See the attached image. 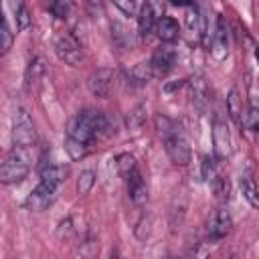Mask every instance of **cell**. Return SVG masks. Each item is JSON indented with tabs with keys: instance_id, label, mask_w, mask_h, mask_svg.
<instances>
[{
	"instance_id": "cell-32",
	"label": "cell",
	"mask_w": 259,
	"mask_h": 259,
	"mask_svg": "<svg viewBox=\"0 0 259 259\" xmlns=\"http://www.w3.org/2000/svg\"><path fill=\"white\" fill-rule=\"evenodd\" d=\"M150 231H152V217H142L138 223H136V229H134V233H136V237L140 239V241H144L148 235H150Z\"/></svg>"
},
{
	"instance_id": "cell-15",
	"label": "cell",
	"mask_w": 259,
	"mask_h": 259,
	"mask_svg": "<svg viewBox=\"0 0 259 259\" xmlns=\"http://www.w3.org/2000/svg\"><path fill=\"white\" fill-rule=\"evenodd\" d=\"M125 180H127V192H130L132 202H134L136 206L144 204V202H146V198H148V188H146V184H144V178H142L140 170L136 168V170H134Z\"/></svg>"
},
{
	"instance_id": "cell-4",
	"label": "cell",
	"mask_w": 259,
	"mask_h": 259,
	"mask_svg": "<svg viewBox=\"0 0 259 259\" xmlns=\"http://www.w3.org/2000/svg\"><path fill=\"white\" fill-rule=\"evenodd\" d=\"M55 53L63 63L71 67H79L83 61V47L73 34H61L55 40Z\"/></svg>"
},
{
	"instance_id": "cell-25",
	"label": "cell",
	"mask_w": 259,
	"mask_h": 259,
	"mask_svg": "<svg viewBox=\"0 0 259 259\" xmlns=\"http://www.w3.org/2000/svg\"><path fill=\"white\" fill-rule=\"evenodd\" d=\"M115 168H117V172H119V176H123V178H127L138 166H136V158L132 156V154H127V152H123V154H119V156H115Z\"/></svg>"
},
{
	"instance_id": "cell-7",
	"label": "cell",
	"mask_w": 259,
	"mask_h": 259,
	"mask_svg": "<svg viewBox=\"0 0 259 259\" xmlns=\"http://www.w3.org/2000/svg\"><path fill=\"white\" fill-rule=\"evenodd\" d=\"M113 79H115L113 69H109V67H99V69H95V71L87 77V87H89V91H91L95 97L105 99V97L109 95L111 87H113Z\"/></svg>"
},
{
	"instance_id": "cell-35",
	"label": "cell",
	"mask_w": 259,
	"mask_h": 259,
	"mask_svg": "<svg viewBox=\"0 0 259 259\" xmlns=\"http://www.w3.org/2000/svg\"><path fill=\"white\" fill-rule=\"evenodd\" d=\"M123 14H127V16H132L134 14V0H111Z\"/></svg>"
},
{
	"instance_id": "cell-38",
	"label": "cell",
	"mask_w": 259,
	"mask_h": 259,
	"mask_svg": "<svg viewBox=\"0 0 259 259\" xmlns=\"http://www.w3.org/2000/svg\"><path fill=\"white\" fill-rule=\"evenodd\" d=\"M257 134H259V127H257Z\"/></svg>"
},
{
	"instance_id": "cell-12",
	"label": "cell",
	"mask_w": 259,
	"mask_h": 259,
	"mask_svg": "<svg viewBox=\"0 0 259 259\" xmlns=\"http://www.w3.org/2000/svg\"><path fill=\"white\" fill-rule=\"evenodd\" d=\"M231 227H233V219H231L229 210L227 208H217L212 212L210 221H208V237L212 241H221L223 237L229 235Z\"/></svg>"
},
{
	"instance_id": "cell-31",
	"label": "cell",
	"mask_w": 259,
	"mask_h": 259,
	"mask_svg": "<svg viewBox=\"0 0 259 259\" xmlns=\"http://www.w3.org/2000/svg\"><path fill=\"white\" fill-rule=\"evenodd\" d=\"M49 12L57 18H67L71 12V0H53L49 4Z\"/></svg>"
},
{
	"instance_id": "cell-27",
	"label": "cell",
	"mask_w": 259,
	"mask_h": 259,
	"mask_svg": "<svg viewBox=\"0 0 259 259\" xmlns=\"http://www.w3.org/2000/svg\"><path fill=\"white\" fill-rule=\"evenodd\" d=\"M154 123H156V132H158L160 138H166L168 134H172V132L178 130L176 121L170 119V117H166V115H156L154 117Z\"/></svg>"
},
{
	"instance_id": "cell-19",
	"label": "cell",
	"mask_w": 259,
	"mask_h": 259,
	"mask_svg": "<svg viewBox=\"0 0 259 259\" xmlns=\"http://www.w3.org/2000/svg\"><path fill=\"white\" fill-rule=\"evenodd\" d=\"M239 188H241L243 198H245L253 208H259V188H257L255 180H253L251 176H241Z\"/></svg>"
},
{
	"instance_id": "cell-9",
	"label": "cell",
	"mask_w": 259,
	"mask_h": 259,
	"mask_svg": "<svg viewBox=\"0 0 259 259\" xmlns=\"http://www.w3.org/2000/svg\"><path fill=\"white\" fill-rule=\"evenodd\" d=\"M188 93H190V101L192 105L200 111V113H206L208 107H210V87L208 83L204 81V77L196 75L192 79H188Z\"/></svg>"
},
{
	"instance_id": "cell-8",
	"label": "cell",
	"mask_w": 259,
	"mask_h": 259,
	"mask_svg": "<svg viewBox=\"0 0 259 259\" xmlns=\"http://www.w3.org/2000/svg\"><path fill=\"white\" fill-rule=\"evenodd\" d=\"M150 65H152V71L156 77H166L174 65H176V51L170 47V42H164L162 47H158L150 59Z\"/></svg>"
},
{
	"instance_id": "cell-5",
	"label": "cell",
	"mask_w": 259,
	"mask_h": 259,
	"mask_svg": "<svg viewBox=\"0 0 259 259\" xmlns=\"http://www.w3.org/2000/svg\"><path fill=\"white\" fill-rule=\"evenodd\" d=\"M57 188H59V184L49 182V180H40V182L36 184V188L26 196L24 206H26L28 210H34V212L45 210L49 204H53L55 194H57Z\"/></svg>"
},
{
	"instance_id": "cell-33",
	"label": "cell",
	"mask_w": 259,
	"mask_h": 259,
	"mask_svg": "<svg viewBox=\"0 0 259 259\" xmlns=\"http://www.w3.org/2000/svg\"><path fill=\"white\" fill-rule=\"evenodd\" d=\"M0 34H2V53L6 55L12 47V32H10V26H8L6 18H2V32Z\"/></svg>"
},
{
	"instance_id": "cell-36",
	"label": "cell",
	"mask_w": 259,
	"mask_h": 259,
	"mask_svg": "<svg viewBox=\"0 0 259 259\" xmlns=\"http://www.w3.org/2000/svg\"><path fill=\"white\" fill-rule=\"evenodd\" d=\"M87 8H89V14L93 18H97V14L103 12V2L101 0H87Z\"/></svg>"
},
{
	"instance_id": "cell-14",
	"label": "cell",
	"mask_w": 259,
	"mask_h": 259,
	"mask_svg": "<svg viewBox=\"0 0 259 259\" xmlns=\"http://www.w3.org/2000/svg\"><path fill=\"white\" fill-rule=\"evenodd\" d=\"M186 10H184V20H186V26L190 28V32L196 36V38H202L204 34H206V18H204V14L200 12V8L194 4V2H190L188 6H184Z\"/></svg>"
},
{
	"instance_id": "cell-23",
	"label": "cell",
	"mask_w": 259,
	"mask_h": 259,
	"mask_svg": "<svg viewBox=\"0 0 259 259\" xmlns=\"http://www.w3.org/2000/svg\"><path fill=\"white\" fill-rule=\"evenodd\" d=\"M125 123H127V130H132V132L142 130V125L146 123V105H144V103L136 105V107L130 111V115H127Z\"/></svg>"
},
{
	"instance_id": "cell-20",
	"label": "cell",
	"mask_w": 259,
	"mask_h": 259,
	"mask_svg": "<svg viewBox=\"0 0 259 259\" xmlns=\"http://www.w3.org/2000/svg\"><path fill=\"white\" fill-rule=\"evenodd\" d=\"M127 77H130L132 85H146V83L154 77V71H152L150 61H148V63H138V65H134V67L130 69Z\"/></svg>"
},
{
	"instance_id": "cell-17",
	"label": "cell",
	"mask_w": 259,
	"mask_h": 259,
	"mask_svg": "<svg viewBox=\"0 0 259 259\" xmlns=\"http://www.w3.org/2000/svg\"><path fill=\"white\" fill-rule=\"evenodd\" d=\"M227 113L237 125H243V99L235 87L227 95Z\"/></svg>"
},
{
	"instance_id": "cell-1",
	"label": "cell",
	"mask_w": 259,
	"mask_h": 259,
	"mask_svg": "<svg viewBox=\"0 0 259 259\" xmlns=\"http://www.w3.org/2000/svg\"><path fill=\"white\" fill-rule=\"evenodd\" d=\"M107 127H109V121L101 111L83 109L71 119L67 136H71V138H75V140H79L83 144H91L99 134L107 132Z\"/></svg>"
},
{
	"instance_id": "cell-37",
	"label": "cell",
	"mask_w": 259,
	"mask_h": 259,
	"mask_svg": "<svg viewBox=\"0 0 259 259\" xmlns=\"http://www.w3.org/2000/svg\"><path fill=\"white\" fill-rule=\"evenodd\" d=\"M255 59H257V63H259V47L255 49Z\"/></svg>"
},
{
	"instance_id": "cell-10",
	"label": "cell",
	"mask_w": 259,
	"mask_h": 259,
	"mask_svg": "<svg viewBox=\"0 0 259 259\" xmlns=\"http://www.w3.org/2000/svg\"><path fill=\"white\" fill-rule=\"evenodd\" d=\"M208 51L214 61H223L229 55V28H227V22L223 16L217 18V26H214L212 38L208 42Z\"/></svg>"
},
{
	"instance_id": "cell-34",
	"label": "cell",
	"mask_w": 259,
	"mask_h": 259,
	"mask_svg": "<svg viewBox=\"0 0 259 259\" xmlns=\"http://www.w3.org/2000/svg\"><path fill=\"white\" fill-rule=\"evenodd\" d=\"M73 235V221L67 217V219H63L61 223H59V227H57V237L59 239H69Z\"/></svg>"
},
{
	"instance_id": "cell-21",
	"label": "cell",
	"mask_w": 259,
	"mask_h": 259,
	"mask_svg": "<svg viewBox=\"0 0 259 259\" xmlns=\"http://www.w3.org/2000/svg\"><path fill=\"white\" fill-rule=\"evenodd\" d=\"M111 38H113V45L119 47V49H130L132 47V34L119 22H113L111 24Z\"/></svg>"
},
{
	"instance_id": "cell-26",
	"label": "cell",
	"mask_w": 259,
	"mask_h": 259,
	"mask_svg": "<svg viewBox=\"0 0 259 259\" xmlns=\"http://www.w3.org/2000/svg\"><path fill=\"white\" fill-rule=\"evenodd\" d=\"M243 127H247V130L259 127V99H251L249 109L243 113Z\"/></svg>"
},
{
	"instance_id": "cell-6",
	"label": "cell",
	"mask_w": 259,
	"mask_h": 259,
	"mask_svg": "<svg viewBox=\"0 0 259 259\" xmlns=\"http://www.w3.org/2000/svg\"><path fill=\"white\" fill-rule=\"evenodd\" d=\"M164 140V148H166V154L170 156V160L176 164V166H186L190 162V148H188V142L186 138L182 136L180 127L172 134H168Z\"/></svg>"
},
{
	"instance_id": "cell-11",
	"label": "cell",
	"mask_w": 259,
	"mask_h": 259,
	"mask_svg": "<svg viewBox=\"0 0 259 259\" xmlns=\"http://www.w3.org/2000/svg\"><path fill=\"white\" fill-rule=\"evenodd\" d=\"M212 146H214V158L217 160H227L231 156V132L229 125L221 119L214 121L212 127Z\"/></svg>"
},
{
	"instance_id": "cell-16",
	"label": "cell",
	"mask_w": 259,
	"mask_h": 259,
	"mask_svg": "<svg viewBox=\"0 0 259 259\" xmlns=\"http://www.w3.org/2000/svg\"><path fill=\"white\" fill-rule=\"evenodd\" d=\"M156 34L162 42H174L180 34V28H178V22L172 18V16H162L156 24Z\"/></svg>"
},
{
	"instance_id": "cell-3",
	"label": "cell",
	"mask_w": 259,
	"mask_h": 259,
	"mask_svg": "<svg viewBox=\"0 0 259 259\" xmlns=\"http://www.w3.org/2000/svg\"><path fill=\"white\" fill-rule=\"evenodd\" d=\"M12 144L20 148H32L36 144V130L26 109L18 107L12 119Z\"/></svg>"
},
{
	"instance_id": "cell-30",
	"label": "cell",
	"mask_w": 259,
	"mask_h": 259,
	"mask_svg": "<svg viewBox=\"0 0 259 259\" xmlns=\"http://www.w3.org/2000/svg\"><path fill=\"white\" fill-rule=\"evenodd\" d=\"M93 184H95V174L91 172V170H85V172H81L79 174V178H77V194H89V190L93 188Z\"/></svg>"
},
{
	"instance_id": "cell-24",
	"label": "cell",
	"mask_w": 259,
	"mask_h": 259,
	"mask_svg": "<svg viewBox=\"0 0 259 259\" xmlns=\"http://www.w3.org/2000/svg\"><path fill=\"white\" fill-rule=\"evenodd\" d=\"M65 150H67L71 160H81V158L87 156V144H83V142H79L71 136L65 138Z\"/></svg>"
},
{
	"instance_id": "cell-29",
	"label": "cell",
	"mask_w": 259,
	"mask_h": 259,
	"mask_svg": "<svg viewBox=\"0 0 259 259\" xmlns=\"http://www.w3.org/2000/svg\"><path fill=\"white\" fill-rule=\"evenodd\" d=\"M200 174H202V180L204 182H212L217 176H219V172H217V162H214V158H210V156H204L202 158V164H200Z\"/></svg>"
},
{
	"instance_id": "cell-18",
	"label": "cell",
	"mask_w": 259,
	"mask_h": 259,
	"mask_svg": "<svg viewBox=\"0 0 259 259\" xmlns=\"http://www.w3.org/2000/svg\"><path fill=\"white\" fill-rule=\"evenodd\" d=\"M8 6H10V10H12V14H14L16 28H18V30H26V28L30 26L32 18H30V12H28L24 0H8Z\"/></svg>"
},
{
	"instance_id": "cell-22",
	"label": "cell",
	"mask_w": 259,
	"mask_h": 259,
	"mask_svg": "<svg viewBox=\"0 0 259 259\" xmlns=\"http://www.w3.org/2000/svg\"><path fill=\"white\" fill-rule=\"evenodd\" d=\"M42 73H45V61H42V57H34L26 67V77H24L26 79V87L34 85L42 77Z\"/></svg>"
},
{
	"instance_id": "cell-13",
	"label": "cell",
	"mask_w": 259,
	"mask_h": 259,
	"mask_svg": "<svg viewBox=\"0 0 259 259\" xmlns=\"http://www.w3.org/2000/svg\"><path fill=\"white\" fill-rule=\"evenodd\" d=\"M158 20L160 18H158V12H156L154 2L146 0L142 4V8H140V14H138V32H140V36L142 38H148L152 34V30L156 28Z\"/></svg>"
},
{
	"instance_id": "cell-28",
	"label": "cell",
	"mask_w": 259,
	"mask_h": 259,
	"mask_svg": "<svg viewBox=\"0 0 259 259\" xmlns=\"http://www.w3.org/2000/svg\"><path fill=\"white\" fill-rule=\"evenodd\" d=\"M210 188H212L214 196H217L221 202L229 200V192H231V186H229V180H227V178H223V176H217V178L210 182Z\"/></svg>"
},
{
	"instance_id": "cell-2",
	"label": "cell",
	"mask_w": 259,
	"mask_h": 259,
	"mask_svg": "<svg viewBox=\"0 0 259 259\" xmlns=\"http://www.w3.org/2000/svg\"><path fill=\"white\" fill-rule=\"evenodd\" d=\"M30 148H20V146H14L4 162H2V168H0V180L4 184H14V182H20L26 178L28 170H30V154H28Z\"/></svg>"
}]
</instances>
